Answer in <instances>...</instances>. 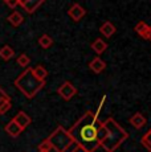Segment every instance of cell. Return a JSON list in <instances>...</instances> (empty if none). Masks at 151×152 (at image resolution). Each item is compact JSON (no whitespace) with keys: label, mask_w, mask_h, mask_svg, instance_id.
<instances>
[{"label":"cell","mask_w":151,"mask_h":152,"mask_svg":"<svg viewBox=\"0 0 151 152\" xmlns=\"http://www.w3.org/2000/svg\"><path fill=\"white\" fill-rule=\"evenodd\" d=\"M100 127H101L100 118H97L93 111H86L72 126V128L68 132L73 139L74 144L82 145L89 152H94L100 147V139H98Z\"/></svg>","instance_id":"1"},{"label":"cell","mask_w":151,"mask_h":152,"mask_svg":"<svg viewBox=\"0 0 151 152\" xmlns=\"http://www.w3.org/2000/svg\"><path fill=\"white\" fill-rule=\"evenodd\" d=\"M102 127L105 130V135L100 140V147H102L106 152H114L129 138L127 131L117 123L114 118H107L102 123Z\"/></svg>","instance_id":"2"},{"label":"cell","mask_w":151,"mask_h":152,"mask_svg":"<svg viewBox=\"0 0 151 152\" xmlns=\"http://www.w3.org/2000/svg\"><path fill=\"white\" fill-rule=\"evenodd\" d=\"M15 86L27 98L32 99L33 97H36V94L45 86V81H40L32 73V68H25V70H23V73L15 80Z\"/></svg>","instance_id":"3"},{"label":"cell","mask_w":151,"mask_h":152,"mask_svg":"<svg viewBox=\"0 0 151 152\" xmlns=\"http://www.w3.org/2000/svg\"><path fill=\"white\" fill-rule=\"evenodd\" d=\"M46 139H48L52 148L56 152H66V150H68L70 145L74 144L72 136L69 135V132L62 126H59Z\"/></svg>","instance_id":"4"},{"label":"cell","mask_w":151,"mask_h":152,"mask_svg":"<svg viewBox=\"0 0 151 152\" xmlns=\"http://www.w3.org/2000/svg\"><path fill=\"white\" fill-rule=\"evenodd\" d=\"M57 93H59V94L65 99V101H69V99H72L76 94H77V89H76L70 82L65 81V82H64L59 89H57Z\"/></svg>","instance_id":"5"},{"label":"cell","mask_w":151,"mask_h":152,"mask_svg":"<svg viewBox=\"0 0 151 152\" xmlns=\"http://www.w3.org/2000/svg\"><path fill=\"white\" fill-rule=\"evenodd\" d=\"M68 15L74 20V21H80V20L86 15V10L82 7V5H80V4H77V3H74V4L72 5L70 8H69Z\"/></svg>","instance_id":"6"},{"label":"cell","mask_w":151,"mask_h":152,"mask_svg":"<svg viewBox=\"0 0 151 152\" xmlns=\"http://www.w3.org/2000/svg\"><path fill=\"white\" fill-rule=\"evenodd\" d=\"M4 130H5V132H7L8 135L11 136V138H17V136H19L20 134L23 132V131H24L19 124L16 123L15 121H13V119H12V121H10L7 124H5Z\"/></svg>","instance_id":"7"},{"label":"cell","mask_w":151,"mask_h":152,"mask_svg":"<svg viewBox=\"0 0 151 152\" xmlns=\"http://www.w3.org/2000/svg\"><path fill=\"white\" fill-rule=\"evenodd\" d=\"M13 121H15L16 123L19 124L21 128H23V130H25V128H27L28 126L31 124L32 119H31V116L28 115L27 113H24V111H19V113H17L16 115H15V118H13Z\"/></svg>","instance_id":"8"},{"label":"cell","mask_w":151,"mask_h":152,"mask_svg":"<svg viewBox=\"0 0 151 152\" xmlns=\"http://www.w3.org/2000/svg\"><path fill=\"white\" fill-rule=\"evenodd\" d=\"M89 68H90L93 73L100 74V73H102L106 69V62L103 60H101V57H94L90 61V64H89Z\"/></svg>","instance_id":"9"},{"label":"cell","mask_w":151,"mask_h":152,"mask_svg":"<svg viewBox=\"0 0 151 152\" xmlns=\"http://www.w3.org/2000/svg\"><path fill=\"white\" fill-rule=\"evenodd\" d=\"M129 122H130V124H131L133 127L136 128V130H141V128L143 127V126H146V123H147L146 118H144L141 113H135L134 115L129 119Z\"/></svg>","instance_id":"10"},{"label":"cell","mask_w":151,"mask_h":152,"mask_svg":"<svg viewBox=\"0 0 151 152\" xmlns=\"http://www.w3.org/2000/svg\"><path fill=\"white\" fill-rule=\"evenodd\" d=\"M44 1L45 0H27L24 4H21V7L27 13H33Z\"/></svg>","instance_id":"11"},{"label":"cell","mask_w":151,"mask_h":152,"mask_svg":"<svg viewBox=\"0 0 151 152\" xmlns=\"http://www.w3.org/2000/svg\"><path fill=\"white\" fill-rule=\"evenodd\" d=\"M100 31H101V33H102L103 36L109 39V37H111L113 34L115 33V31H117V28H115V25L113 24L111 21H105L102 25H101Z\"/></svg>","instance_id":"12"},{"label":"cell","mask_w":151,"mask_h":152,"mask_svg":"<svg viewBox=\"0 0 151 152\" xmlns=\"http://www.w3.org/2000/svg\"><path fill=\"white\" fill-rule=\"evenodd\" d=\"M8 23H10L11 25H13V27H19V25L23 24V21H24V17H23V15L20 12H17V11H15V12H12L10 15V16L7 17Z\"/></svg>","instance_id":"13"},{"label":"cell","mask_w":151,"mask_h":152,"mask_svg":"<svg viewBox=\"0 0 151 152\" xmlns=\"http://www.w3.org/2000/svg\"><path fill=\"white\" fill-rule=\"evenodd\" d=\"M92 49L97 54H102L103 52L107 49V44L103 41L102 39H95L94 41L92 42Z\"/></svg>","instance_id":"14"},{"label":"cell","mask_w":151,"mask_h":152,"mask_svg":"<svg viewBox=\"0 0 151 152\" xmlns=\"http://www.w3.org/2000/svg\"><path fill=\"white\" fill-rule=\"evenodd\" d=\"M32 73H33L34 77L40 81H45L46 75H48V70L43 65H37V66H34V68H32Z\"/></svg>","instance_id":"15"},{"label":"cell","mask_w":151,"mask_h":152,"mask_svg":"<svg viewBox=\"0 0 151 152\" xmlns=\"http://www.w3.org/2000/svg\"><path fill=\"white\" fill-rule=\"evenodd\" d=\"M13 56H15V50H13L10 45H4L1 49H0V58H1V60L10 61Z\"/></svg>","instance_id":"16"},{"label":"cell","mask_w":151,"mask_h":152,"mask_svg":"<svg viewBox=\"0 0 151 152\" xmlns=\"http://www.w3.org/2000/svg\"><path fill=\"white\" fill-rule=\"evenodd\" d=\"M135 32L139 34L141 37H143V39H146V34H147V31H149V25L146 24V21H143V20H141V21H138L135 24Z\"/></svg>","instance_id":"17"},{"label":"cell","mask_w":151,"mask_h":152,"mask_svg":"<svg viewBox=\"0 0 151 152\" xmlns=\"http://www.w3.org/2000/svg\"><path fill=\"white\" fill-rule=\"evenodd\" d=\"M39 45L41 46L43 49L51 48V46L53 45V39H52L51 36H48V34H43V36L39 39Z\"/></svg>","instance_id":"18"},{"label":"cell","mask_w":151,"mask_h":152,"mask_svg":"<svg viewBox=\"0 0 151 152\" xmlns=\"http://www.w3.org/2000/svg\"><path fill=\"white\" fill-rule=\"evenodd\" d=\"M29 62H31V60H29V57H28L25 53H21L17 57V64H19L21 68H28V65H29Z\"/></svg>","instance_id":"19"},{"label":"cell","mask_w":151,"mask_h":152,"mask_svg":"<svg viewBox=\"0 0 151 152\" xmlns=\"http://www.w3.org/2000/svg\"><path fill=\"white\" fill-rule=\"evenodd\" d=\"M141 142H142V144H143L144 147H146L147 150L151 152V128L143 135V138H142Z\"/></svg>","instance_id":"20"},{"label":"cell","mask_w":151,"mask_h":152,"mask_svg":"<svg viewBox=\"0 0 151 152\" xmlns=\"http://www.w3.org/2000/svg\"><path fill=\"white\" fill-rule=\"evenodd\" d=\"M52 150H53V148H52L51 143L48 142V139H44L39 144V152H51Z\"/></svg>","instance_id":"21"},{"label":"cell","mask_w":151,"mask_h":152,"mask_svg":"<svg viewBox=\"0 0 151 152\" xmlns=\"http://www.w3.org/2000/svg\"><path fill=\"white\" fill-rule=\"evenodd\" d=\"M11 107H12V102H11V99H10V101H7V102H4V103L0 106V115H3V114L8 113Z\"/></svg>","instance_id":"22"},{"label":"cell","mask_w":151,"mask_h":152,"mask_svg":"<svg viewBox=\"0 0 151 152\" xmlns=\"http://www.w3.org/2000/svg\"><path fill=\"white\" fill-rule=\"evenodd\" d=\"M10 95L7 94V93L4 91V89L3 87H0V106H1L4 102H7V101H10Z\"/></svg>","instance_id":"23"},{"label":"cell","mask_w":151,"mask_h":152,"mask_svg":"<svg viewBox=\"0 0 151 152\" xmlns=\"http://www.w3.org/2000/svg\"><path fill=\"white\" fill-rule=\"evenodd\" d=\"M106 95H103L102 97V99H101V102H100V104H98V109H97V111L94 113V115L97 116V118H100V115H101V110H102V107H103V104H105V102H106Z\"/></svg>","instance_id":"24"},{"label":"cell","mask_w":151,"mask_h":152,"mask_svg":"<svg viewBox=\"0 0 151 152\" xmlns=\"http://www.w3.org/2000/svg\"><path fill=\"white\" fill-rule=\"evenodd\" d=\"M3 1L7 4V7L12 8V10H15L17 5H19V0H3Z\"/></svg>","instance_id":"25"},{"label":"cell","mask_w":151,"mask_h":152,"mask_svg":"<svg viewBox=\"0 0 151 152\" xmlns=\"http://www.w3.org/2000/svg\"><path fill=\"white\" fill-rule=\"evenodd\" d=\"M70 152H89V151H86L85 148L82 147V145H78V144H76V147L72 150Z\"/></svg>","instance_id":"26"},{"label":"cell","mask_w":151,"mask_h":152,"mask_svg":"<svg viewBox=\"0 0 151 152\" xmlns=\"http://www.w3.org/2000/svg\"><path fill=\"white\" fill-rule=\"evenodd\" d=\"M146 40L151 41V25H149V31H147V34H146Z\"/></svg>","instance_id":"27"},{"label":"cell","mask_w":151,"mask_h":152,"mask_svg":"<svg viewBox=\"0 0 151 152\" xmlns=\"http://www.w3.org/2000/svg\"><path fill=\"white\" fill-rule=\"evenodd\" d=\"M27 1V0H19V5H21V4H24V3Z\"/></svg>","instance_id":"28"}]
</instances>
